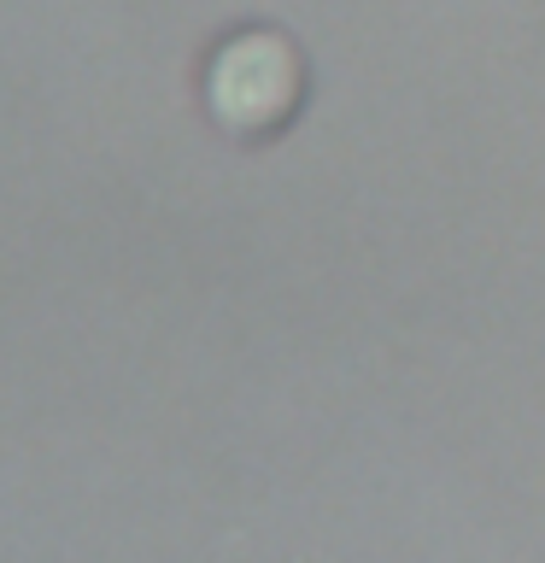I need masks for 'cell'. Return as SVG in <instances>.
Masks as SVG:
<instances>
[{
	"instance_id": "cell-1",
	"label": "cell",
	"mask_w": 545,
	"mask_h": 563,
	"mask_svg": "<svg viewBox=\"0 0 545 563\" xmlns=\"http://www.w3.org/2000/svg\"><path fill=\"white\" fill-rule=\"evenodd\" d=\"M305 53L288 30L253 24L223 35L205 59V112L235 141H270L305 106Z\"/></svg>"
}]
</instances>
